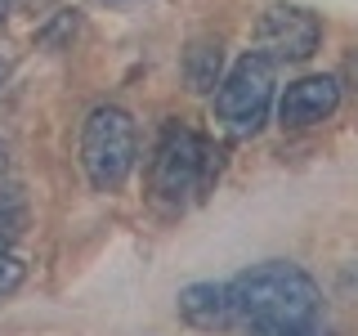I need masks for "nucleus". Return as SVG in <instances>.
Wrapping results in <instances>:
<instances>
[{"label":"nucleus","instance_id":"nucleus-4","mask_svg":"<svg viewBox=\"0 0 358 336\" xmlns=\"http://www.w3.org/2000/svg\"><path fill=\"white\" fill-rule=\"evenodd\" d=\"M210 184V148L201 144V134H193L179 121H166L162 139L152 153V193L166 206H184L188 197H197Z\"/></svg>","mask_w":358,"mask_h":336},{"label":"nucleus","instance_id":"nucleus-2","mask_svg":"<svg viewBox=\"0 0 358 336\" xmlns=\"http://www.w3.org/2000/svg\"><path fill=\"white\" fill-rule=\"evenodd\" d=\"M139 157V134H134V117L117 104H103L85 117L81 126V166L85 179L99 193H117L134 171Z\"/></svg>","mask_w":358,"mask_h":336},{"label":"nucleus","instance_id":"nucleus-10","mask_svg":"<svg viewBox=\"0 0 358 336\" xmlns=\"http://www.w3.org/2000/svg\"><path fill=\"white\" fill-rule=\"evenodd\" d=\"M76 22H81V18H76V9H59V18H54V22H45V27L36 31V41L45 45V50H59V45H63V41L76 31Z\"/></svg>","mask_w":358,"mask_h":336},{"label":"nucleus","instance_id":"nucleus-18","mask_svg":"<svg viewBox=\"0 0 358 336\" xmlns=\"http://www.w3.org/2000/svg\"><path fill=\"white\" fill-rule=\"evenodd\" d=\"M0 81H5V63H0Z\"/></svg>","mask_w":358,"mask_h":336},{"label":"nucleus","instance_id":"nucleus-9","mask_svg":"<svg viewBox=\"0 0 358 336\" xmlns=\"http://www.w3.org/2000/svg\"><path fill=\"white\" fill-rule=\"evenodd\" d=\"M22 224H27V197H22L18 184H5L0 188V238L14 242L22 233Z\"/></svg>","mask_w":358,"mask_h":336},{"label":"nucleus","instance_id":"nucleus-17","mask_svg":"<svg viewBox=\"0 0 358 336\" xmlns=\"http://www.w3.org/2000/svg\"><path fill=\"white\" fill-rule=\"evenodd\" d=\"M103 5H134V0H103Z\"/></svg>","mask_w":358,"mask_h":336},{"label":"nucleus","instance_id":"nucleus-14","mask_svg":"<svg viewBox=\"0 0 358 336\" xmlns=\"http://www.w3.org/2000/svg\"><path fill=\"white\" fill-rule=\"evenodd\" d=\"M341 287H345V291H358V260H354V265H345V274H341Z\"/></svg>","mask_w":358,"mask_h":336},{"label":"nucleus","instance_id":"nucleus-16","mask_svg":"<svg viewBox=\"0 0 358 336\" xmlns=\"http://www.w3.org/2000/svg\"><path fill=\"white\" fill-rule=\"evenodd\" d=\"M0 175H5V144H0Z\"/></svg>","mask_w":358,"mask_h":336},{"label":"nucleus","instance_id":"nucleus-13","mask_svg":"<svg viewBox=\"0 0 358 336\" xmlns=\"http://www.w3.org/2000/svg\"><path fill=\"white\" fill-rule=\"evenodd\" d=\"M14 5L22 9V14H45V9H50L54 0H14Z\"/></svg>","mask_w":358,"mask_h":336},{"label":"nucleus","instance_id":"nucleus-11","mask_svg":"<svg viewBox=\"0 0 358 336\" xmlns=\"http://www.w3.org/2000/svg\"><path fill=\"white\" fill-rule=\"evenodd\" d=\"M27 283V265L18 260V255H0V300L9 296V291H18Z\"/></svg>","mask_w":358,"mask_h":336},{"label":"nucleus","instance_id":"nucleus-12","mask_svg":"<svg viewBox=\"0 0 358 336\" xmlns=\"http://www.w3.org/2000/svg\"><path fill=\"white\" fill-rule=\"evenodd\" d=\"M282 336H331V328L313 318V323H305V328H291V332H282Z\"/></svg>","mask_w":358,"mask_h":336},{"label":"nucleus","instance_id":"nucleus-15","mask_svg":"<svg viewBox=\"0 0 358 336\" xmlns=\"http://www.w3.org/2000/svg\"><path fill=\"white\" fill-rule=\"evenodd\" d=\"M5 14H9V0H0V27H5Z\"/></svg>","mask_w":358,"mask_h":336},{"label":"nucleus","instance_id":"nucleus-7","mask_svg":"<svg viewBox=\"0 0 358 336\" xmlns=\"http://www.w3.org/2000/svg\"><path fill=\"white\" fill-rule=\"evenodd\" d=\"M175 300H179L184 323H193V328L201 332L229 328V287L224 283H188Z\"/></svg>","mask_w":358,"mask_h":336},{"label":"nucleus","instance_id":"nucleus-8","mask_svg":"<svg viewBox=\"0 0 358 336\" xmlns=\"http://www.w3.org/2000/svg\"><path fill=\"white\" fill-rule=\"evenodd\" d=\"M220 67H224L220 41H193L184 50V81H188L193 94H215V85L224 81Z\"/></svg>","mask_w":358,"mask_h":336},{"label":"nucleus","instance_id":"nucleus-1","mask_svg":"<svg viewBox=\"0 0 358 336\" xmlns=\"http://www.w3.org/2000/svg\"><path fill=\"white\" fill-rule=\"evenodd\" d=\"M229 287V328L242 336H282L318 318V283L291 260H268L238 274Z\"/></svg>","mask_w":358,"mask_h":336},{"label":"nucleus","instance_id":"nucleus-5","mask_svg":"<svg viewBox=\"0 0 358 336\" xmlns=\"http://www.w3.org/2000/svg\"><path fill=\"white\" fill-rule=\"evenodd\" d=\"M322 22L300 5H273L255 22V54L268 63H305L318 54Z\"/></svg>","mask_w":358,"mask_h":336},{"label":"nucleus","instance_id":"nucleus-3","mask_svg":"<svg viewBox=\"0 0 358 336\" xmlns=\"http://www.w3.org/2000/svg\"><path fill=\"white\" fill-rule=\"evenodd\" d=\"M268 108H273V63L251 50L215 85V117L233 139H251L268 121Z\"/></svg>","mask_w":358,"mask_h":336},{"label":"nucleus","instance_id":"nucleus-6","mask_svg":"<svg viewBox=\"0 0 358 336\" xmlns=\"http://www.w3.org/2000/svg\"><path fill=\"white\" fill-rule=\"evenodd\" d=\"M336 108H341V81L336 76H300L278 99V121L287 130H305V126L327 121Z\"/></svg>","mask_w":358,"mask_h":336}]
</instances>
